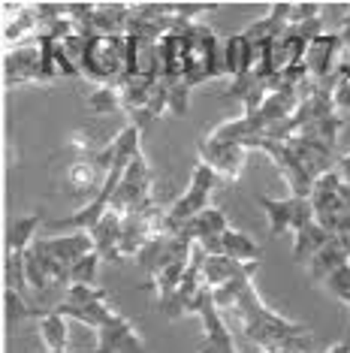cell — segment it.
Wrapping results in <instances>:
<instances>
[{
  "label": "cell",
  "mask_w": 350,
  "mask_h": 353,
  "mask_svg": "<svg viewBox=\"0 0 350 353\" xmlns=\"http://www.w3.org/2000/svg\"><path fill=\"white\" fill-rule=\"evenodd\" d=\"M39 227H45L43 212H30V214H25L21 221H15V227H12V232H10V251L25 254L28 248L37 242V230H39Z\"/></svg>",
  "instance_id": "obj_23"
},
{
  "label": "cell",
  "mask_w": 350,
  "mask_h": 353,
  "mask_svg": "<svg viewBox=\"0 0 350 353\" xmlns=\"http://www.w3.org/2000/svg\"><path fill=\"white\" fill-rule=\"evenodd\" d=\"M251 151H262V154L272 157V163L278 166L281 179L287 181L290 196H311L314 190V175L302 166V160L293 154V148L287 145V139H269V136H260V139L251 142Z\"/></svg>",
  "instance_id": "obj_8"
},
{
  "label": "cell",
  "mask_w": 350,
  "mask_h": 353,
  "mask_svg": "<svg viewBox=\"0 0 350 353\" xmlns=\"http://www.w3.org/2000/svg\"><path fill=\"white\" fill-rule=\"evenodd\" d=\"M157 208L154 203V175H151V166L145 154H139L127 163V170L121 175V184H118L115 196H112V212L127 218V214H142Z\"/></svg>",
  "instance_id": "obj_5"
},
{
  "label": "cell",
  "mask_w": 350,
  "mask_h": 353,
  "mask_svg": "<svg viewBox=\"0 0 350 353\" xmlns=\"http://www.w3.org/2000/svg\"><path fill=\"white\" fill-rule=\"evenodd\" d=\"M220 254L229 256V260H236V263H257L260 254H262V248L257 245V239H254V236L229 227L224 236H220Z\"/></svg>",
  "instance_id": "obj_22"
},
{
  "label": "cell",
  "mask_w": 350,
  "mask_h": 353,
  "mask_svg": "<svg viewBox=\"0 0 350 353\" xmlns=\"http://www.w3.org/2000/svg\"><path fill=\"white\" fill-rule=\"evenodd\" d=\"M329 239H332V232L323 230L317 221H311L308 227H302L296 236H293V260L302 263V266H308V263L314 260V254L326 248Z\"/></svg>",
  "instance_id": "obj_20"
},
{
  "label": "cell",
  "mask_w": 350,
  "mask_h": 353,
  "mask_svg": "<svg viewBox=\"0 0 350 353\" xmlns=\"http://www.w3.org/2000/svg\"><path fill=\"white\" fill-rule=\"evenodd\" d=\"M248 154L251 151L245 148L242 142H224V139H214V136H209V133L200 139V160L220 175V181H238L242 179Z\"/></svg>",
  "instance_id": "obj_11"
},
{
  "label": "cell",
  "mask_w": 350,
  "mask_h": 353,
  "mask_svg": "<svg viewBox=\"0 0 350 353\" xmlns=\"http://www.w3.org/2000/svg\"><path fill=\"white\" fill-rule=\"evenodd\" d=\"M157 43L142 34H127V79H157Z\"/></svg>",
  "instance_id": "obj_14"
},
{
  "label": "cell",
  "mask_w": 350,
  "mask_h": 353,
  "mask_svg": "<svg viewBox=\"0 0 350 353\" xmlns=\"http://www.w3.org/2000/svg\"><path fill=\"white\" fill-rule=\"evenodd\" d=\"M121 227H124V218L109 208L97 227L88 230V236H91V242H94V251L100 254L103 263H121V251H118V245H121Z\"/></svg>",
  "instance_id": "obj_17"
},
{
  "label": "cell",
  "mask_w": 350,
  "mask_h": 353,
  "mask_svg": "<svg viewBox=\"0 0 350 353\" xmlns=\"http://www.w3.org/2000/svg\"><path fill=\"white\" fill-rule=\"evenodd\" d=\"M224 76H229V82L233 79H245V76H251V70H254V61H257V54H254V43L248 39V34H233V37H227V43H224Z\"/></svg>",
  "instance_id": "obj_19"
},
{
  "label": "cell",
  "mask_w": 350,
  "mask_h": 353,
  "mask_svg": "<svg viewBox=\"0 0 350 353\" xmlns=\"http://www.w3.org/2000/svg\"><path fill=\"white\" fill-rule=\"evenodd\" d=\"M347 263H350V236H332L323 251H317L314 260L308 263V278L326 281L332 272L347 266Z\"/></svg>",
  "instance_id": "obj_18"
},
{
  "label": "cell",
  "mask_w": 350,
  "mask_h": 353,
  "mask_svg": "<svg viewBox=\"0 0 350 353\" xmlns=\"http://www.w3.org/2000/svg\"><path fill=\"white\" fill-rule=\"evenodd\" d=\"M127 76V34H94L82 58V79L97 85H118Z\"/></svg>",
  "instance_id": "obj_2"
},
{
  "label": "cell",
  "mask_w": 350,
  "mask_h": 353,
  "mask_svg": "<svg viewBox=\"0 0 350 353\" xmlns=\"http://www.w3.org/2000/svg\"><path fill=\"white\" fill-rule=\"evenodd\" d=\"M39 248H43L45 254L52 256V260H58L63 269H73L79 260H82L85 254L94 251V242L88 232H67V236H43L37 239Z\"/></svg>",
  "instance_id": "obj_15"
},
{
  "label": "cell",
  "mask_w": 350,
  "mask_h": 353,
  "mask_svg": "<svg viewBox=\"0 0 350 353\" xmlns=\"http://www.w3.org/2000/svg\"><path fill=\"white\" fill-rule=\"evenodd\" d=\"M196 317L203 320V341L196 344V353H242L236 344V335L229 329L227 317L220 314V308L214 305V296H212V287L205 290L203 302H200V311Z\"/></svg>",
  "instance_id": "obj_10"
},
{
  "label": "cell",
  "mask_w": 350,
  "mask_h": 353,
  "mask_svg": "<svg viewBox=\"0 0 350 353\" xmlns=\"http://www.w3.org/2000/svg\"><path fill=\"white\" fill-rule=\"evenodd\" d=\"M91 353H145V341L139 339L136 326L130 320L118 314L106 326L97 329V347Z\"/></svg>",
  "instance_id": "obj_13"
},
{
  "label": "cell",
  "mask_w": 350,
  "mask_h": 353,
  "mask_svg": "<svg viewBox=\"0 0 350 353\" xmlns=\"http://www.w3.org/2000/svg\"><path fill=\"white\" fill-rule=\"evenodd\" d=\"M336 172H338V179H341V181L350 184V151H347V154H341V157H338Z\"/></svg>",
  "instance_id": "obj_26"
},
{
  "label": "cell",
  "mask_w": 350,
  "mask_h": 353,
  "mask_svg": "<svg viewBox=\"0 0 350 353\" xmlns=\"http://www.w3.org/2000/svg\"><path fill=\"white\" fill-rule=\"evenodd\" d=\"M281 353H302V350H293V347H290V350H281Z\"/></svg>",
  "instance_id": "obj_27"
},
{
  "label": "cell",
  "mask_w": 350,
  "mask_h": 353,
  "mask_svg": "<svg viewBox=\"0 0 350 353\" xmlns=\"http://www.w3.org/2000/svg\"><path fill=\"white\" fill-rule=\"evenodd\" d=\"M54 311L67 320H76V323L94 329V332L100 326H106L112 317H118V311L109 305V293L103 287H82V284L70 287L63 293V299L54 305Z\"/></svg>",
  "instance_id": "obj_6"
},
{
  "label": "cell",
  "mask_w": 350,
  "mask_h": 353,
  "mask_svg": "<svg viewBox=\"0 0 350 353\" xmlns=\"http://www.w3.org/2000/svg\"><path fill=\"white\" fill-rule=\"evenodd\" d=\"M28 320H37L39 335H43L49 353H70V326H67L70 320L63 314H58L54 308H39V305H34Z\"/></svg>",
  "instance_id": "obj_16"
},
{
  "label": "cell",
  "mask_w": 350,
  "mask_h": 353,
  "mask_svg": "<svg viewBox=\"0 0 350 353\" xmlns=\"http://www.w3.org/2000/svg\"><path fill=\"white\" fill-rule=\"evenodd\" d=\"M218 184H220V175L200 160L194 170V179L187 184V190L163 212V232L166 236H178V230L185 227L187 221H194L200 212H205L212 203V190L218 188Z\"/></svg>",
  "instance_id": "obj_4"
},
{
  "label": "cell",
  "mask_w": 350,
  "mask_h": 353,
  "mask_svg": "<svg viewBox=\"0 0 350 353\" xmlns=\"http://www.w3.org/2000/svg\"><path fill=\"white\" fill-rule=\"evenodd\" d=\"M100 254L97 251H91V254H85L82 260L76 263L73 269H70V287L73 284H82V287H97V266H100Z\"/></svg>",
  "instance_id": "obj_25"
},
{
  "label": "cell",
  "mask_w": 350,
  "mask_h": 353,
  "mask_svg": "<svg viewBox=\"0 0 350 353\" xmlns=\"http://www.w3.org/2000/svg\"><path fill=\"white\" fill-rule=\"evenodd\" d=\"M260 263H251L248 269L238 278H233L229 284L212 290L214 305L220 308L224 317H233L236 326L242 329L245 341L260 350H290L302 335L308 332V326L287 320L284 314H278L275 308H269L260 299L257 287H254V275H257Z\"/></svg>",
  "instance_id": "obj_1"
},
{
  "label": "cell",
  "mask_w": 350,
  "mask_h": 353,
  "mask_svg": "<svg viewBox=\"0 0 350 353\" xmlns=\"http://www.w3.org/2000/svg\"><path fill=\"white\" fill-rule=\"evenodd\" d=\"M254 203L262 208L269 221V239H278L284 232H296L302 227L314 221V208H311V199L305 196H284V199H272V196H262V194H254Z\"/></svg>",
  "instance_id": "obj_7"
},
{
  "label": "cell",
  "mask_w": 350,
  "mask_h": 353,
  "mask_svg": "<svg viewBox=\"0 0 350 353\" xmlns=\"http://www.w3.org/2000/svg\"><path fill=\"white\" fill-rule=\"evenodd\" d=\"M341 52H344V43H341L338 30H326L308 46L302 67L311 76V82H326L336 76V70L341 67Z\"/></svg>",
  "instance_id": "obj_12"
},
{
  "label": "cell",
  "mask_w": 350,
  "mask_h": 353,
  "mask_svg": "<svg viewBox=\"0 0 350 353\" xmlns=\"http://www.w3.org/2000/svg\"><path fill=\"white\" fill-rule=\"evenodd\" d=\"M248 266L251 263H236V260H229V256H209L203 251V281L212 287V290L229 284V281L238 278Z\"/></svg>",
  "instance_id": "obj_21"
},
{
  "label": "cell",
  "mask_w": 350,
  "mask_h": 353,
  "mask_svg": "<svg viewBox=\"0 0 350 353\" xmlns=\"http://www.w3.org/2000/svg\"><path fill=\"white\" fill-rule=\"evenodd\" d=\"M185 37H187L185 85L190 91L224 76V52H218V34L209 25L196 21V25H185Z\"/></svg>",
  "instance_id": "obj_3"
},
{
  "label": "cell",
  "mask_w": 350,
  "mask_h": 353,
  "mask_svg": "<svg viewBox=\"0 0 350 353\" xmlns=\"http://www.w3.org/2000/svg\"><path fill=\"white\" fill-rule=\"evenodd\" d=\"M3 79L6 85H45V73H43V43L39 37L28 39L21 46L6 49L3 58Z\"/></svg>",
  "instance_id": "obj_9"
},
{
  "label": "cell",
  "mask_w": 350,
  "mask_h": 353,
  "mask_svg": "<svg viewBox=\"0 0 350 353\" xmlns=\"http://www.w3.org/2000/svg\"><path fill=\"white\" fill-rule=\"evenodd\" d=\"M88 109L100 112V115H112V112H124V100H121V88L118 85H97L94 91H88Z\"/></svg>",
  "instance_id": "obj_24"
}]
</instances>
